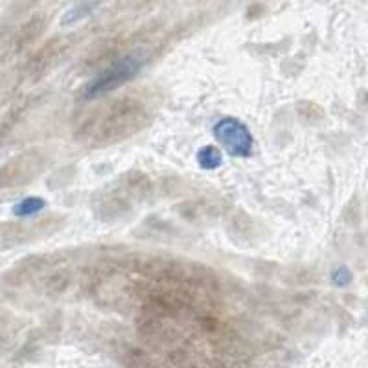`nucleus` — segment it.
Instances as JSON below:
<instances>
[{
  "mask_svg": "<svg viewBox=\"0 0 368 368\" xmlns=\"http://www.w3.org/2000/svg\"><path fill=\"white\" fill-rule=\"evenodd\" d=\"M212 133L230 157L247 159V157L252 155L254 139H252L249 128L243 122H240L238 118H221L213 123Z\"/></svg>",
  "mask_w": 368,
  "mask_h": 368,
  "instance_id": "2",
  "label": "nucleus"
},
{
  "mask_svg": "<svg viewBox=\"0 0 368 368\" xmlns=\"http://www.w3.org/2000/svg\"><path fill=\"white\" fill-rule=\"evenodd\" d=\"M195 159H198V164L203 170H218L219 166L223 164V155H221V151L216 146H203L198 151Z\"/></svg>",
  "mask_w": 368,
  "mask_h": 368,
  "instance_id": "4",
  "label": "nucleus"
},
{
  "mask_svg": "<svg viewBox=\"0 0 368 368\" xmlns=\"http://www.w3.org/2000/svg\"><path fill=\"white\" fill-rule=\"evenodd\" d=\"M96 2H78V4L70 6L69 10L64 11L61 17V26H72L81 19H85L96 10Z\"/></svg>",
  "mask_w": 368,
  "mask_h": 368,
  "instance_id": "3",
  "label": "nucleus"
},
{
  "mask_svg": "<svg viewBox=\"0 0 368 368\" xmlns=\"http://www.w3.org/2000/svg\"><path fill=\"white\" fill-rule=\"evenodd\" d=\"M353 280V272L350 271V267L347 265H337L333 271H331V283L335 288H347L350 286Z\"/></svg>",
  "mask_w": 368,
  "mask_h": 368,
  "instance_id": "6",
  "label": "nucleus"
},
{
  "mask_svg": "<svg viewBox=\"0 0 368 368\" xmlns=\"http://www.w3.org/2000/svg\"><path fill=\"white\" fill-rule=\"evenodd\" d=\"M367 103H368V92H367Z\"/></svg>",
  "mask_w": 368,
  "mask_h": 368,
  "instance_id": "7",
  "label": "nucleus"
},
{
  "mask_svg": "<svg viewBox=\"0 0 368 368\" xmlns=\"http://www.w3.org/2000/svg\"><path fill=\"white\" fill-rule=\"evenodd\" d=\"M44 207H46V201L43 198H26L13 207V216H17V218H30L33 213L41 212Z\"/></svg>",
  "mask_w": 368,
  "mask_h": 368,
  "instance_id": "5",
  "label": "nucleus"
},
{
  "mask_svg": "<svg viewBox=\"0 0 368 368\" xmlns=\"http://www.w3.org/2000/svg\"><path fill=\"white\" fill-rule=\"evenodd\" d=\"M142 67H144V59L133 55V53L116 59L114 63L109 64L102 72H98L94 78H91L85 85L81 87L80 100L91 102V100H98L109 92L116 91L118 87L125 85L133 80L134 76L142 70Z\"/></svg>",
  "mask_w": 368,
  "mask_h": 368,
  "instance_id": "1",
  "label": "nucleus"
}]
</instances>
